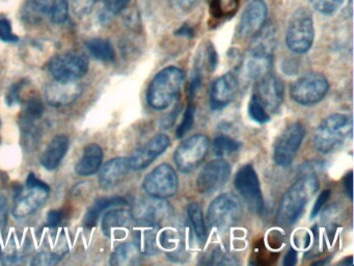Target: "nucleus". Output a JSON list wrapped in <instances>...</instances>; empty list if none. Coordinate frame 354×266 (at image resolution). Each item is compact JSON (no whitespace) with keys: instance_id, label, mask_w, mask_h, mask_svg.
<instances>
[{"instance_id":"1","label":"nucleus","mask_w":354,"mask_h":266,"mask_svg":"<svg viewBox=\"0 0 354 266\" xmlns=\"http://www.w3.org/2000/svg\"><path fill=\"white\" fill-rule=\"evenodd\" d=\"M319 189V180L314 174L304 175L298 179L281 197L277 213V222L291 227L301 216L306 204Z\"/></svg>"},{"instance_id":"2","label":"nucleus","mask_w":354,"mask_h":266,"mask_svg":"<svg viewBox=\"0 0 354 266\" xmlns=\"http://www.w3.org/2000/svg\"><path fill=\"white\" fill-rule=\"evenodd\" d=\"M275 35L272 26H264L254 37L242 62V72L250 80H258L268 74L272 64Z\"/></svg>"},{"instance_id":"3","label":"nucleus","mask_w":354,"mask_h":266,"mask_svg":"<svg viewBox=\"0 0 354 266\" xmlns=\"http://www.w3.org/2000/svg\"><path fill=\"white\" fill-rule=\"evenodd\" d=\"M185 74L177 66H167L155 75L147 89V101L156 110L169 108L181 93Z\"/></svg>"},{"instance_id":"4","label":"nucleus","mask_w":354,"mask_h":266,"mask_svg":"<svg viewBox=\"0 0 354 266\" xmlns=\"http://www.w3.org/2000/svg\"><path fill=\"white\" fill-rule=\"evenodd\" d=\"M352 135V122L346 114H333L325 118L317 128L314 147L322 154L341 147Z\"/></svg>"},{"instance_id":"5","label":"nucleus","mask_w":354,"mask_h":266,"mask_svg":"<svg viewBox=\"0 0 354 266\" xmlns=\"http://www.w3.org/2000/svg\"><path fill=\"white\" fill-rule=\"evenodd\" d=\"M314 37V19L312 14L308 8H298L288 23L286 33L287 47L294 53H306L312 47Z\"/></svg>"},{"instance_id":"6","label":"nucleus","mask_w":354,"mask_h":266,"mask_svg":"<svg viewBox=\"0 0 354 266\" xmlns=\"http://www.w3.org/2000/svg\"><path fill=\"white\" fill-rule=\"evenodd\" d=\"M50 187L30 172L26 179V188L18 193L13 207V215L16 218L30 216L39 209L48 199Z\"/></svg>"},{"instance_id":"7","label":"nucleus","mask_w":354,"mask_h":266,"mask_svg":"<svg viewBox=\"0 0 354 266\" xmlns=\"http://www.w3.org/2000/svg\"><path fill=\"white\" fill-rule=\"evenodd\" d=\"M242 216V205L234 193H223L211 203L207 213L209 224L218 230L235 226Z\"/></svg>"},{"instance_id":"8","label":"nucleus","mask_w":354,"mask_h":266,"mask_svg":"<svg viewBox=\"0 0 354 266\" xmlns=\"http://www.w3.org/2000/svg\"><path fill=\"white\" fill-rule=\"evenodd\" d=\"M88 66L90 62L86 54L70 51L53 57L49 71L59 82H74L88 73Z\"/></svg>"},{"instance_id":"9","label":"nucleus","mask_w":354,"mask_h":266,"mask_svg":"<svg viewBox=\"0 0 354 266\" xmlns=\"http://www.w3.org/2000/svg\"><path fill=\"white\" fill-rule=\"evenodd\" d=\"M329 83L320 73H308L292 85L290 95L300 105H314L324 99Z\"/></svg>"},{"instance_id":"10","label":"nucleus","mask_w":354,"mask_h":266,"mask_svg":"<svg viewBox=\"0 0 354 266\" xmlns=\"http://www.w3.org/2000/svg\"><path fill=\"white\" fill-rule=\"evenodd\" d=\"M210 147V141L205 134L192 135L184 141L176 150L174 160L178 170L190 172L196 170L206 157Z\"/></svg>"},{"instance_id":"11","label":"nucleus","mask_w":354,"mask_h":266,"mask_svg":"<svg viewBox=\"0 0 354 266\" xmlns=\"http://www.w3.org/2000/svg\"><path fill=\"white\" fill-rule=\"evenodd\" d=\"M142 187L150 197L169 199L176 195L179 187L177 172L169 164H160L145 177Z\"/></svg>"},{"instance_id":"12","label":"nucleus","mask_w":354,"mask_h":266,"mask_svg":"<svg viewBox=\"0 0 354 266\" xmlns=\"http://www.w3.org/2000/svg\"><path fill=\"white\" fill-rule=\"evenodd\" d=\"M234 186L254 213H261L264 209V200L261 190L260 181L256 170L250 164L242 166L235 175Z\"/></svg>"},{"instance_id":"13","label":"nucleus","mask_w":354,"mask_h":266,"mask_svg":"<svg viewBox=\"0 0 354 266\" xmlns=\"http://www.w3.org/2000/svg\"><path fill=\"white\" fill-rule=\"evenodd\" d=\"M304 135L306 130L299 123H293L281 131L273 145V159L277 166H288L293 162Z\"/></svg>"},{"instance_id":"14","label":"nucleus","mask_w":354,"mask_h":266,"mask_svg":"<svg viewBox=\"0 0 354 266\" xmlns=\"http://www.w3.org/2000/svg\"><path fill=\"white\" fill-rule=\"evenodd\" d=\"M130 212L138 224H160L173 216V207L165 199L149 195L136 201Z\"/></svg>"},{"instance_id":"15","label":"nucleus","mask_w":354,"mask_h":266,"mask_svg":"<svg viewBox=\"0 0 354 266\" xmlns=\"http://www.w3.org/2000/svg\"><path fill=\"white\" fill-rule=\"evenodd\" d=\"M231 166L223 158L211 160L203 168L196 179L198 193L210 195L221 189L229 180Z\"/></svg>"},{"instance_id":"16","label":"nucleus","mask_w":354,"mask_h":266,"mask_svg":"<svg viewBox=\"0 0 354 266\" xmlns=\"http://www.w3.org/2000/svg\"><path fill=\"white\" fill-rule=\"evenodd\" d=\"M283 95L285 87L283 81L275 75L268 73L257 80L252 96L262 104L267 112H274L281 107Z\"/></svg>"},{"instance_id":"17","label":"nucleus","mask_w":354,"mask_h":266,"mask_svg":"<svg viewBox=\"0 0 354 266\" xmlns=\"http://www.w3.org/2000/svg\"><path fill=\"white\" fill-rule=\"evenodd\" d=\"M171 141L165 133L152 137L148 143L138 148L128 157L130 168L134 170H144L155 161L169 148Z\"/></svg>"},{"instance_id":"18","label":"nucleus","mask_w":354,"mask_h":266,"mask_svg":"<svg viewBox=\"0 0 354 266\" xmlns=\"http://www.w3.org/2000/svg\"><path fill=\"white\" fill-rule=\"evenodd\" d=\"M267 8L264 0H252L242 14L239 23V35L243 39L254 37L266 22Z\"/></svg>"},{"instance_id":"19","label":"nucleus","mask_w":354,"mask_h":266,"mask_svg":"<svg viewBox=\"0 0 354 266\" xmlns=\"http://www.w3.org/2000/svg\"><path fill=\"white\" fill-rule=\"evenodd\" d=\"M237 76L233 72L225 73L213 82L210 91L211 108L214 110L225 107L238 91Z\"/></svg>"},{"instance_id":"20","label":"nucleus","mask_w":354,"mask_h":266,"mask_svg":"<svg viewBox=\"0 0 354 266\" xmlns=\"http://www.w3.org/2000/svg\"><path fill=\"white\" fill-rule=\"evenodd\" d=\"M82 94V85L74 82H59L50 85L45 91V98L49 105L55 107L69 105Z\"/></svg>"},{"instance_id":"21","label":"nucleus","mask_w":354,"mask_h":266,"mask_svg":"<svg viewBox=\"0 0 354 266\" xmlns=\"http://www.w3.org/2000/svg\"><path fill=\"white\" fill-rule=\"evenodd\" d=\"M130 170L131 168L128 158H113L101 168L99 172V184L104 189L113 188L123 182Z\"/></svg>"},{"instance_id":"22","label":"nucleus","mask_w":354,"mask_h":266,"mask_svg":"<svg viewBox=\"0 0 354 266\" xmlns=\"http://www.w3.org/2000/svg\"><path fill=\"white\" fill-rule=\"evenodd\" d=\"M70 139L67 135H57L49 143L41 156V164L48 170H55L61 166L69 150Z\"/></svg>"},{"instance_id":"23","label":"nucleus","mask_w":354,"mask_h":266,"mask_svg":"<svg viewBox=\"0 0 354 266\" xmlns=\"http://www.w3.org/2000/svg\"><path fill=\"white\" fill-rule=\"evenodd\" d=\"M133 222L131 212L122 208L109 210L102 218V231L106 236L115 235L118 237L120 233L125 232Z\"/></svg>"},{"instance_id":"24","label":"nucleus","mask_w":354,"mask_h":266,"mask_svg":"<svg viewBox=\"0 0 354 266\" xmlns=\"http://www.w3.org/2000/svg\"><path fill=\"white\" fill-rule=\"evenodd\" d=\"M102 161V148L97 143H90L84 149L82 159L76 164L75 172L78 176H92L100 170Z\"/></svg>"},{"instance_id":"25","label":"nucleus","mask_w":354,"mask_h":266,"mask_svg":"<svg viewBox=\"0 0 354 266\" xmlns=\"http://www.w3.org/2000/svg\"><path fill=\"white\" fill-rule=\"evenodd\" d=\"M136 231V245L142 255L152 256L158 253L159 224H138Z\"/></svg>"},{"instance_id":"26","label":"nucleus","mask_w":354,"mask_h":266,"mask_svg":"<svg viewBox=\"0 0 354 266\" xmlns=\"http://www.w3.org/2000/svg\"><path fill=\"white\" fill-rule=\"evenodd\" d=\"M127 205V201L124 197H100L96 200L92 207L88 210L84 218V226L86 228H93L98 224L101 214L109 208L121 207Z\"/></svg>"},{"instance_id":"27","label":"nucleus","mask_w":354,"mask_h":266,"mask_svg":"<svg viewBox=\"0 0 354 266\" xmlns=\"http://www.w3.org/2000/svg\"><path fill=\"white\" fill-rule=\"evenodd\" d=\"M142 256L136 242L122 243L111 254L109 264L113 266L138 265L142 262Z\"/></svg>"},{"instance_id":"28","label":"nucleus","mask_w":354,"mask_h":266,"mask_svg":"<svg viewBox=\"0 0 354 266\" xmlns=\"http://www.w3.org/2000/svg\"><path fill=\"white\" fill-rule=\"evenodd\" d=\"M187 215L196 237L200 242L204 243L208 236V233H207L202 208L196 202H192L187 206Z\"/></svg>"},{"instance_id":"29","label":"nucleus","mask_w":354,"mask_h":266,"mask_svg":"<svg viewBox=\"0 0 354 266\" xmlns=\"http://www.w3.org/2000/svg\"><path fill=\"white\" fill-rule=\"evenodd\" d=\"M90 53L101 62H113L115 58V50L111 42L103 39H93L86 43Z\"/></svg>"},{"instance_id":"30","label":"nucleus","mask_w":354,"mask_h":266,"mask_svg":"<svg viewBox=\"0 0 354 266\" xmlns=\"http://www.w3.org/2000/svg\"><path fill=\"white\" fill-rule=\"evenodd\" d=\"M239 147L240 145L237 141L232 139V137L227 136V135H218L213 141V152H214L215 155L219 156V157L238 151Z\"/></svg>"},{"instance_id":"31","label":"nucleus","mask_w":354,"mask_h":266,"mask_svg":"<svg viewBox=\"0 0 354 266\" xmlns=\"http://www.w3.org/2000/svg\"><path fill=\"white\" fill-rule=\"evenodd\" d=\"M203 259H204V264H213V265H236L238 264L233 254L227 253L221 247L207 254Z\"/></svg>"},{"instance_id":"32","label":"nucleus","mask_w":354,"mask_h":266,"mask_svg":"<svg viewBox=\"0 0 354 266\" xmlns=\"http://www.w3.org/2000/svg\"><path fill=\"white\" fill-rule=\"evenodd\" d=\"M69 12V1L68 0H50L48 18L53 23L61 24L67 20Z\"/></svg>"},{"instance_id":"33","label":"nucleus","mask_w":354,"mask_h":266,"mask_svg":"<svg viewBox=\"0 0 354 266\" xmlns=\"http://www.w3.org/2000/svg\"><path fill=\"white\" fill-rule=\"evenodd\" d=\"M248 114L250 118L258 124H266L270 121L268 112L263 107L262 104L252 96L248 104Z\"/></svg>"},{"instance_id":"34","label":"nucleus","mask_w":354,"mask_h":266,"mask_svg":"<svg viewBox=\"0 0 354 266\" xmlns=\"http://www.w3.org/2000/svg\"><path fill=\"white\" fill-rule=\"evenodd\" d=\"M44 104H43L42 100L40 98H32L26 103L24 122L32 123L34 121L39 120L44 114Z\"/></svg>"},{"instance_id":"35","label":"nucleus","mask_w":354,"mask_h":266,"mask_svg":"<svg viewBox=\"0 0 354 266\" xmlns=\"http://www.w3.org/2000/svg\"><path fill=\"white\" fill-rule=\"evenodd\" d=\"M194 116H196V106L190 102L186 107L185 112H184L183 120H182L181 124L176 131L178 139H182L188 131L194 126Z\"/></svg>"},{"instance_id":"36","label":"nucleus","mask_w":354,"mask_h":266,"mask_svg":"<svg viewBox=\"0 0 354 266\" xmlns=\"http://www.w3.org/2000/svg\"><path fill=\"white\" fill-rule=\"evenodd\" d=\"M310 3L321 14L333 15L341 8L344 0H310Z\"/></svg>"},{"instance_id":"37","label":"nucleus","mask_w":354,"mask_h":266,"mask_svg":"<svg viewBox=\"0 0 354 266\" xmlns=\"http://www.w3.org/2000/svg\"><path fill=\"white\" fill-rule=\"evenodd\" d=\"M61 256L51 251H42L37 254L32 261V265L36 266H51L57 265L61 261Z\"/></svg>"},{"instance_id":"38","label":"nucleus","mask_w":354,"mask_h":266,"mask_svg":"<svg viewBox=\"0 0 354 266\" xmlns=\"http://www.w3.org/2000/svg\"><path fill=\"white\" fill-rule=\"evenodd\" d=\"M0 39L8 43H15L19 39L13 33L11 22L6 17H0Z\"/></svg>"},{"instance_id":"39","label":"nucleus","mask_w":354,"mask_h":266,"mask_svg":"<svg viewBox=\"0 0 354 266\" xmlns=\"http://www.w3.org/2000/svg\"><path fill=\"white\" fill-rule=\"evenodd\" d=\"M24 87V82H17L12 85L11 89H9L7 94L8 105L13 106L18 104L21 100V89Z\"/></svg>"},{"instance_id":"40","label":"nucleus","mask_w":354,"mask_h":266,"mask_svg":"<svg viewBox=\"0 0 354 266\" xmlns=\"http://www.w3.org/2000/svg\"><path fill=\"white\" fill-rule=\"evenodd\" d=\"M217 4V10L221 16H229L233 14L237 8V0H215Z\"/></svg>"},{"instance_id":"41","label":"nucleus","mask_w":354,"mask_h":266,"mask_svg":"<svg viewBox=\"0 0 354 266\" xmlns=\"http://www.w3.org/2000/svg\"><path fill=\"white\" fill-rule=\"evenodd\" d=\"M103 1L107 10L115 15L123 12L130 3V0H103Z\"/></svg>"},{"instance_id":"42","label":"nucleus","mask_w":354,"mask_h":266,"mask_svg":"<svg viewBox=\"0 0 354 266\" xmlns=\"http://www.w3.org/2000/svg\"><path fill=\"white\" fill-rule=\"evenodd\" d=\"M171 8L180 12H189L198 3V0H167Z\"/></svg>"},{"instance_id":"43","label":"nucleus","mask_w":354,"mask_h":266,"mask_svg":"<svg viewBox=\"0 0 354 266\" xmlns=\"http://www.w3.org/2000/svg\"><path fill=\"white\" fill-rule=\"evenodd\" d=\"M330 190L329 189H324L322 193L319 195L317 199L316 203H315L314 207H313L312 213H310V218H314L318 215L319 212L322 209L323 206L325 205L329 197H330Z\"/></svg>"},{"instance_id":"44","label":"nucleus","mask_w":354,"mask_h":266,"mask_svg":"<svg viewBox=\"0 0 354 266\" xmlns=\"http://www.w3.org/2000/svg\"><path fill=\"white\" fill-rule=\"evenodd\" d=\"M8 218H9L8 200L3 195H0V230L7 226Z\"/></svg>"},{"instance_id":"45","label":"nucleus","mask_w":354,"mask_h":266,"mask_svg":"<svg viewBox=\"0 0 354 266\" xmlns=\"http://www.w3.org/2000/svg\"><path fill=\"white\" fill-rule=\"evenodd\" d=\"M63 220V212L61 210H51L47 215V224L51 228L59 226Z\"/></svg>"},{"instance_id":"46","label":"nucleus","mask_w":354,"mask_h":266,"mask_svg":"<svg viewBox=\"0 0 354 266\" xmlns=\"http://www.w3.org/2000/svg\"><path fill=\"white\" fill-rule=\"evenodd\" d=\"M201 85H202V77L198 73V74L192 77V81L189 83V87H188V96H189L190 101H192V99H194L196 91L200 89Z\"/></svg>"},{"instance_id":"47","label":"nucleus","mask_w":354,"mask_h":266,"mask_svg":"<svg viewBox=\"0 0 354 266\" xmlns=\"http://www.w3.org/2000/svg\"><path fill=\"white\" fill-rule=\"evenodd\" d=\"M207 60H208L209 68L211 71H214L218 62V56L212 45H209L207 48Z\"/></svg>"},{"instance_id":"48","label":"nucleus","mask_w":354,"mask_h":266,"mask_svg":"<svg viewBox=\"0 0 354 266\" xmlns=\"http://www.w3.org/2000/svg\"><path fill=\"white\" fill-rule=\"evenodd\" d=\"M344 187H345L346 193L350 200H352V195H353V175H352V170H350L345 177H344Z\"/></svg>"},{"instance_id":"49","label":"nucleus","mask_w":354,"mask_h":266,"mask_svg":"<svg viewBox=\"0 0 354 266\" xmlns=\"http://www.w3.org/2000/svg\"><path fill=\"white\" fill-rule=\"evenodd\" d=\"M297 263V251L294 249H290L287 254H286L285 259H283V265L286 266H293Z\"/></svg>"},{"instance_id":"50","label":"nucleus","mask_w":354,"mask_h":266,"mask_svg":"<svg viewBox=\"0 0 354 266\" xmlns=\"http://www.w3.org/2000/svg\"><path fill=\"white\" fill-rule=\"evenodd\" d=\"M176 35H181V37H194V30L189 26V25L185 24L183 25V26L180 27V28L176 31Z\"/></svg>"},{"instance_id":"51","label":"nucleus","mask_w":354,"mask_h":266,"mask_svg":"<svg viewBox=\"0 0 354 266\" xmlns=\"http://www.w3.org/2000/svg\"><path fill=\"white\" fill-rule=\"evenodd\" d=\"M341 264H346V265H352V264H353V261H352V257L348 258V261L344 260V261L341 262Z\"/></svg>"}]
</instances>
